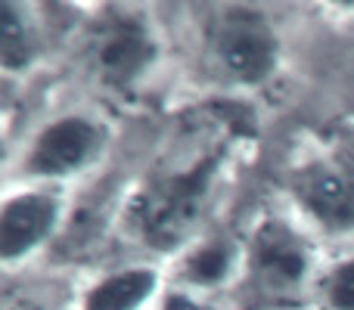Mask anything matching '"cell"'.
<instances>
[{
    "label": "cell",
    "mask_w": 354,
    "mask_h": 310,
    "mask_svg": "<svg viewBox=\"0 0 354 310\" xmlns=\"http://www.w3.org/2000/svg\"><path fill=\"white\" fill-rule=\"evenodd\" d=\"M224 158L221 149H205L149 174L128 205V230L153 251L193 245L218 193Z\"/></svg>",
    "instance_id": "obj_1"
},
{
    "label": "cell",
    "mask_w": 354,
    "mask_h": 310,
    "mask_svg": "<svg viewBox=\"0 0 354 310\" xmlns=\"http://www.w3.org/2000/svg\"><path fill=\"white\" fill-rule=\"evenodd\" d=\"M239 280L249 304L261 310L295 307L320 280L311 242L283 217L258 220L243 242Z\"/></svg>",
    "instance_id": "obj_2"
},
{
    "label": "cell",
    "mask_w": 354,
    "mask_h": 310,
    "mask_svg": "<svg viewBox=\"0 0 354 310\" xmlns=\"http://www.w3.org/2000/svg\"><path fill=\"white\" fill-rule=\"evenodd\" d=\"M205 66L224 84L258 87L280 66V37L270 19L252 6H224L205 25Z\"/></svg>",
    "instance_id": "obj_3"
},
{
    "label": "cell",
    "mask_w": 354,
    "mask_h": 310,
    "mask_svg": "<svg viewBox=\"0 0 354 310\" xmlns=\"http://www.w3.org/2000/svg\"><path fill=\"white\" fill-rule=\"evenodd\" d=\"M156 56H159L156 35L147 19L137 12H106L87 31V72L106 90H134L156 66Z\"/></svg>",
    "instance_id": "obj_4"
},
{
    "label": "cell",
    "mask_w": 354,
    "mask_h": 310,
    "mask_svg": "<svg viewBox=\"0 0 354 310\" xmlns=\"http://www.w3.org/2000/svg\"><path fill=\"white\" fill-rule=\"evenodd\" d=\"M106 143H109L106 124L81 112H68V115L47 122L31 137L22 158V171L37 186L68 180V177L91 171L103 158Z\"/></svg>",
    "instance_id": "obj_5"
},
{
    "label": "cell",
    "mask_w": 354,
    "mask_h": 310,
    "mask_svg": "<svg viewBox=\"0 0 354 310\" xmlns=\"http://www.w3.org/2000/svg\"><path fill=\"white\" fill-rule=\"evenodd\" d=\"M292 202L326 233H354V164L311 158L289 174Z\"/></svg>",
    "instance_id": "obj_6"
},
{
    "label": "cell",
    "mask_w": 354,
    "mask_h": 310,
    "mask_svg": "<svg viewBox=\"0 0 354 310\" xmlns=\"http://www.w3.org/2000/svg\"><path fill=\"white\" fill-rule=\"evenodd\" d=\"M62 220V199L50 186L10 193L0 208V258L6 267L31 258L53 239Z\"/></svg>",
    "instance_id": "obj_7"
},
{
    "label": "cell",
    "mask_w": 354,
    "mask_h": 310,
    "mask_svg": "<svg viewBox=\"0 0 354 310\" xmlns=\"http://www.w3.org/2000/svg\"><path fill=\"white\" fill-rule=\"evenodd\" d=\"M239 267H243V245H236L230 236H199L180 255V267H177L180 286L177 289L205 295L230 282V276L239 273Z\"/></svg>",
    "instance_id": "obj_8"
},
{
    "label": "cell",
    "mask_w": 354,
    "mask_h": 310,
    "mask_svg": "<svg viewBox=\"0 0 354 310\" xmlns=\"http://www.w3.org/2000/svg\"><path fill=\"white\" fill-rule=\"evenodd\" d=\"M159 292L153 267H122L100 276L81 298V310H140Z\"/></svg>",
    "instance_id": "obj_9"
},
{
    "label": "cell",
    "mask_w": 354,
    "mask_h": 310,
    "mask_svg": "<svg viewBox=\"0 0 354 310\" xmlns=\"http://www.w3.org/2000/svg\"><path fill=\"white\" fill-rule=\"evenodd\" d=\"M37 28L31 25V16L25 6L3 3L0 16V62L6 72H25L37 56Z\"/></svg>",
    "instance_id": "obj_10"
},
{
    "label": "cell",
    "mask_w": 354,
    "mask_h": 310,
    "mask_svg": "<svg viewBox=\"0 0 354 310\" xmlns=\"http://www.w3.org/2000/svg\"><path fill=\"white\" fill-rule=\"evenodd\" d=\"M317 295L326 310H354V255L320 273Z\"/></svg>",
    "instance_id": "obj_11"
},
{
    "label": "cell",
    "mask_w": 354,
    "mask_h": 310,
    "mask_svg": "<svg viewBox=\"0 0 354 310\" xmlns=\"http://www.w3.org/2000/svg\"><path fill=\"white\" fill-rule=\"evenodd\" d=\"M159 310H218L205 295H196V292H187V289H174L162 298V307Z\"/></svg>",
    "instance_id": "obj_12"
},
{
    "label": "cell",
    "mask_w": 354,
    "mask_h": 310,
    "mask_svg": "<svg viewBox=\"0 0 354 310\" xmlns=\"http://www.w3.org/2000/svg\"><path fill=\"white\" fill-rule=\"evenodd\" d=\"M3 310H53V307H50L47 301H41V298H28V295H19V298H10V301H6Z\"/></svg>",
    "instance_id": "obj_13"
}]
</instances>
